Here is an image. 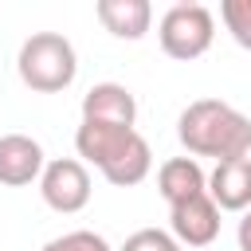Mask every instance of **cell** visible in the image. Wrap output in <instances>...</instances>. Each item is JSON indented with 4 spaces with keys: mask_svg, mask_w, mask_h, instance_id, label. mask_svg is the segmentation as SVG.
I'll return each mask as SVG.
<instances>
[{
    "mask_svg": "<svg viewBox=\"0 0 251 251\" xmlns=\"http://www.w3.org/2000/svg\"><path fill=\"white\" fill-rule=\"evenodd\" d=\"M75 149H78V161L82 165H94L118 188L141 184L149 176V169H153V149H149V141L137 129L82 122L75 129Z\"/></svg>",
    "mask_w": 251,
    "mask_h": 251,
    "instance_id": "cell-2",
    "label": "cell"
},
{
    "mask_svg": "<svg viewBox=\"0 0 251 251\" xmlns=\"http://www.w3.org/2000/svg\"><path fill=\"white\" fill-rule=\"evenodd\" d=\"M16 71H20V82L27 90H35V94H59L78 75L75 43L67 35H59V31H31L20 43Z\"/></svg>",
    "mask_w": 251,
    "mask_h": 251,
    "instance_id": "cell-3",
    "label": "cell"
},
{
    "mask_svg": "<svg viewBox=\"0 0 251 251\" xmlns=\"http://www.w3.org/2000/svg\"><path fill=\"white\" fill-rule=\"evenodd\" d=\"M43 165H47V153L35 137H27V133H4L0 137V184L24 188V184L39 180Z\"/></svg>",
    "mask_w": 251,
    "mask_h": 251,
    "instance_id": "cell-7",
    "label": "cell"
},
{
    "mask_svg": "<svg viewBox=\"0 0 251 251\" xmlns=\"http://www.w3.org/2000/svg\"><path fill=\"white\" fill-rule=\"evenodd\" d=\"M157 192L173 208V204H184V200L208 192V176H204V169H200L196 157H169L157 169Z\"/></svg>",
    "mask_w": 251,
    "mask_h": 251,
    "instance_id": "cell-11",
    "label": "cell"
},
{
    "mask_svg": "<svg viewBox=\"0 0 251 251\" xmlns=\"http://www.w3.org/2000/svg\"><path fill=\"white\" fill-rule=\"evenodd\" d=\"M220 20H224L227 35L243 51H251V0H224L220 4Z\"/></svg>",
    "mask_w": 251,
    "mask_h": 251,
    "instance_id": "cell-12",
    "label": "cell"
},
{
    "mask_svg": "<svg viewBox=\"0 0 251 251\" xmlns=\"http://www.w3.org/2000/svg\"><path fill=\"white\" fill-rule=\"evenodd\" d=\"M98 24L114 35V39H141L153 24V4L149 0H98L94 4Z\"/></svg>",
    "mask_w": 251,
    "mask_h": 251,
    "instance_id": "cell-10",
    "label": "cell"
},
{
    "mask_svg": "<svg viewBox=\"0 0 251 251\" xmlns=\"http://www.w3.org/2000/svg\"><path fill=\"white\" fill-rule=\"evenodd\" d=\"M208 196L220 212H247L251 208V157L220 161L208 173Z\"/></svg>",
    "mask_w": 251,
    "mask_h": 251,
    "instance_id": "cell-9",
    "label": "cell"
},
{
    "mask_svg": "<svg viewBox=\"0 0 251 251\" xmlns=\"http://www.w3.org/2000/svg\"><path fill=\"white\" fill-rule=\"evenodd\" d=\"M39 251H114L98 231H90V227H78V231H63V235H55V239H47Z\"/></svg>",
    "mask_w": 251,
    "mask_h": 251,
    "instance_id": "cell-13",
    "label": "cell"
},
{
    "mask_svg": "<svg viewBox=\"0 0 251 251\" xmlns=\"http://www.w3.org/2000/svg\"><path fill=\"white\" fill-rule=\"evenodd\" d=\"M118 251H180V243L165 227H137L133 235H126Z\"/></svg>",
    "mask_w": 251,
    "mask_h": 251,
    "instance_id": "cell-14",
    "label": "cell"
},
{
    "mask_svg": "<svg viewBox=\"0 0 251 251\" xmlns=\"http://www.w3.org/2000/svg\"><path fill=\"white\" fill-rule=\"evenodd\" d=\"M176 137L188 149V157H212L235 161L251 153V118L220 98H196L176 118Z\"/></svg>",
    "mask_w": 251,
    "mask_h": 251,
    "instance_id": "cell-1",
    "label": "cell"
},
{
    "mask_svg": "<svg viewBox=\"0 0 251 251\" xmlns=\"http://www.w3.org/2000/svg\"><path fill=\"white\" fill-rule=\"evenodd\" d=\"M82 122L133 129V122H137V98L122 82H94L82 94Z\"/></svg>",
    "mask_w": 251,
    "mask_h": 251,
    "instance_id": "cell-8",
    "label": "cell"
},
{
    "mask_svg": "<svg viewBox=\"0 0 251 251\" xmlns=\"http://www.w3.org/2000/svg\"><path fill=\"white\" fill-rule=\"evenodd\" d=\"M157 39H161V51L169 59L192 63V59H200L212 47V39H216V16L204 4H173L161 16V24H157Z\"/></svg>",
    "mask_w": 251,
    "mask_h": 251,
    "instance_id": "cell-4",
    "label": "cell"
},
{
    "mask_svg": "<svg viewBox=\"0 0 251 251\" xmlns=\"http://www.w3.org/2000/svg\"><path fill=\"white\" fill-rule=\"evenodd\" d=\"M169 235L180 243V247H208L216 243L220 235V208L212 204L208 192L184 200V204H173L169 208Z\"/></svg>",
    "mask_w": 251,
    "mask_h": 251,
    "instance_id": "cell-6",
    "label": "cell"
},
{
    "mask_svg": "<svg viewBox=\"0 0 251 251\" xmlns=\"http://www.w3.org/2000/svg\"><path fill=\"white\" fill-rule=\"evenodd\" d=\"M90 173L78 157H55L43 165L39 173V196L51 212H63V216H75L90 204Z\"/></svg>",
    "mask_w": 251,
    "mask_h": 251,
    "instance_id": "cell-5",
    "label": "cell"
},
{
    "mask_svg": "<svg viewBox=\"0 0 251 251\" xmlns=\"http://www.w3.org/2000/svg\"><path fill=\"white\" fill-rule=\"evenodd\" d=\"M235 239H239V251H251V208L243 212V220L235 227Z\"/></svg>",
    "mask_w": 251,
    "mask_h": 251,
    "instance_id": "cell-15",
    "label": "cell"
}]
</instances>
